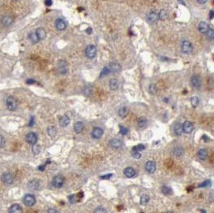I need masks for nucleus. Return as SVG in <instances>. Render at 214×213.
<instances>
[{
  "label": "nucleus",
  "mask_w": 214,
  "mask_h": 213,
  "mask_svg": "<svg viewBox=\"0 0 214 213\" xmlns=\"http://www.w3.org/2000/svg\"><path fill=\"white\" fill-rule=\"evenodd\" d=\"M166 213H173V212H166Z\"/></svg>",
  "instance_id": "obj_56"
},
{
  "label": "nucleus",
  "mask_w": 214,
  "mask_h": 213,
  "mask_svg": "<svg viewBox=\"0 0 214 213\" xmlns=\"http://www.w3.org/2000/svg\"><path fill=\"white\" fill-rule=\"evenodd\" d=\"M97 53V49L94 45H88L85 49L86 56L88 58H93L96 57Z\"/></svg>",
  "instance_id": "obj_2"
},
{
  "label": "nucleus",
  "mask_w": 214,
  "mask_h": 213,
  "mask_svg": "<svg viewBox=\"0 0 214 213\" xmlns=\"http://www.w3.org/2000/svg\"><path fill=\"white\" fill-rule=\"evenodd\" d=\"M112 176V174H107L105 175H102L101 179H108L111 177Z\"/></svg>",
  "instance_id": "obj_48"
},
{
  "label": "nucleus",
  "mask_w": 214,
  "mask_h": 213,
  "mask_svg": "<svg viewBox=\"0 0 214 213\" xmlns=\"http://www.w3.org/2000/svg\"><path fill=\"white\" fill-rule=\"evenodd\" d=\"M119 116L121 117V118H124V117L127 116L128 113H129V109L127 107H122L120 108L119 109Z\"/></svg>",
  "instance_id": "obj_31"
},
{
  "label": "nucleus",
  "mask_w": 214,
  "mask_h": 213,
  "mask_svg": "<svg viewBox=\"0 0 214 213\" xmlns=\"http://www.w3.org/2000/svg\"><path fill=\"white\" fill-rule=\"evenodd\" d=\"M172 154L175 155V156H177V157H180L184 154V150L182 147H176L175 148H173L172 150Z\"/></svg>",
  "instance_id": "obj_28"
},
{
  "label": "nucleus",
  "mask_w": 214,
  "mask_h": 213,
  "mask_svg": "<svg viewBox=\"0 0 214 213\" xmlns=\"http://www.w3.org/2000/svg\"><path fill=\"white\" fill-rule=\"evenodd\" d=\"M162 192L164 195H166V196H168V195H171L172 192V191L171 187H169L168 186H163L162 187Z\"/></svg>",
  "instance_id": "obj_37"
},
{
  "label": "nucleus",
  "mask_w": 214,
  "mask_h": 213,
  "mask_svg": "<svg viewBox=\"0 0 214 213\" xmlns=\"http://www.w3.org/2000/svg\"><path fill=\"white\" fill-rule=\"evenodd\" d=\"M94 213H107V211H106L105 208H102V207H99L96 209L95 210Z\"/></svg>",
  "instance_id": "obj_43"
},
{
  "label": "nucleus",
  "mask_w": 214,
  "mask_h": 213,
  "mask_svg": "<svg viewBox=\"0 0 214 213\" xmlns=\"http://www.w3.org/2000/svg\"><path fill=\"white\" fill-rule=\"evenodd\" d=\"M209 28V25L205 23V22H201L198 26V30L200 32H201L203 34H205Z\"/></svg>",
  "instance_id": "obj_19"
},
{
  "label": "nucleus",
  "mask_w": 214,
  "mask_h": 213,
  "mask_svg": "<svg viewBox=\"0 0 214 213\" xmlns=\"http://www.w3.org/2000/svg\"><path fill=\"white\" fill-rule=\"evenodd\" d=\"M158 19H159V18H158V14H156V12L152 11V12H150V13L148 14V22H150L151 24H154V23H156Z\"/></svg>",
  "instance_id": "obj_21"
},
{
  "label": "nucleus",
  "mask_w": 214,
  "mask_h": 213,
  "mask_svg": "<svg viewBox=\"0 0 214 213\" xmlns=\"http://www.w3.org/2000/svg\"><path fill=\"white\" fill-rule=\"evenodd\" d=\"M13 23V19L10 16H4L1 19V24H3L5 27H8L11 26Z\"/></svg>",
  "instance_id": "obj_18"
},
{
  "label": "nucleus",
  "mask_w": 214,
  "mask_h": 213,
  "mask_svg": "<svg viewBox=\"0 0 214 213\" xmlns=\"http://www.w3.org/2000/svg\"><path fill=\"white\" fill-rule=\"evenodd\" d=\"M214 17V12L213 11H211L210 13H209V18H210V19H213Z\"/></svg>",
  "instance_id": "obj_52"
},
{
  "label": "nucleus",
  "mask_w": 214,
  "mask_h": 213,
  "mask_svg": "<svg viewBox=\"0 0 214 213\" xmlns=\"http://www.w3.org/2000/svg\"><path fill=\"white\" fill-rule=\"evenodd\" d=\"M197 1L200 4H204L205 3H207L208 0H197Z\"/></svg>",
  "instance_id": "obj_53"
},
{
  "label": "nucleus",
  "mask_w": 214,
  "mask_h": 213,
  "mask_svg": "<svg viewBox=\"0 0 214 213\" xmlns=\"http://www.w3.org/2000/svg\"><path fill=\"white\" fill-rule=\"evenodd\" d=\"M39 181L37 179H33L31 180L29 183H28V187L31 190H38L39 188Z\"/></svg>",
  "instance_id": "obj_20"
},
{
  "label": "nucleus",
  "mask_w": 214,
  "mask_h": 213,
  "mask_svg": "<svg viewBox=\"0 0 214 213\" xmlns=\"http://www.w3.org/2000/svg\"><path fill=\"white\" fill-rule=\"evenodd\" d=\"M92 87H91V86H87L84 90H83V92L86 95H87V96H89L92 93Z\"/></svg>",
  "instance_id": "obj_38"
},
{
  "label": "nucleus",
  "mask_w": 214,
  "mask_h": 213,
  "mask_svg": "<svg viewBox=\"0 0 214 213\" xmlns=\"http://www.w3.org/2000/svg\"><path fill=\"white\" fill-rule=\"evenodd\" d=\"M207 35V38L209 39H210V40H212V39H214V30L213 29V28H209V30L207 31V32L205 33Z\"/></svg>",
  "instance_id": "obj_35"
},
{
  "label": "nucleus",
  "mask_w": 214,
  "mask_h": 213,
  "mask_svg": "<svg viewBox=\"0 0 214 213\" xmlns=\"http://www.w3.org/2000/svg\"><path fill=\"white\" fill-rule=\"evenodd\" d=\"M59 73L62 74V75H64V74L67 73V67H66V62H59Z\"/></svg>",
  "instance_id": "obj_29"
},
{
  "label": "nucleus",
  "mask_w": 214,
  "mask_h": 213,
  "mask_svg": "<svg viewBox=\"0 0 214 213\" xmlns=\"http://www.w3.org/2000/svg\"><path fill=\"white\" fill-rule=\"evenodd\" d=\"M108 68L110 71H112V72H118L121 70V66L116 62H112Z\"/></svg>",
  "instance_id": "obj_23"
},
{
  "label": "nucleus",
  "mask_w": 214,
  "mask_h": 213,
  "mask_svg": "<svg viewBox=\"0 0 214 213\" xmlns=\"http://www.w3.org/2000/svg\"><path fill=\"white\" fill-rule=\"evenodd\" d=\"M64 183V177L63 175H58L56 176H55L53 178V180H52V184L56 188H60L62 187Z\"/></svg>",
  "instance_id": "obj_3"
},
{
  "label": "nucleus",
  "mask_w": 214,
  "mask_h": 213,
  "mask_svg": "<svg viewBox=\"0 0 214 213\" xmlns=\"http://www.w3.org/2000/svg\"><path fill=\"white\" fill-rule=\"evenodd\" d=\"M26 140H27V142L28 143L34 145V144L37 143L38 137H37V135L35 133L30 132V133H28L27 136H26Z\"/></svg>",
  "instance_id": "obj_7"
},
{
  "label": "nucleus",
  "mask_w": 214,
  "mask_h": 213,
  "mask_svg": "<svg viewBox=\"0 0 214 213\" xmlns=\"http://www.w3.org/2000/svg\"><path fill=\"white\" fill-rule=\"evenodd\" d=\"M24 202L25 205L28 206V207H31L35 204V198L34 196H32L31 194H27L24 198Z\"/></svg>",
  "instance_id": "obj_6"
},
{
  "label": "nucleus",
  "mask_w": 214,
  "mask_h": 213,
  "mask_svg": "<svg viewBox=\"0 0 214 213\" xmlns=\"http://www.w3.org/2000/svg\"><path fill=\"white\" fill-rule=\"evenodd\" d=\"M109 73H110V70H109L108 67H104V68L102 70L101 73H100V78L105 76L107 75H108Z\"/></svg>",
  "instance_id": "obj_42"
},
{
  "label": "nucleus",
  "mask_w": 214,
  "mask_h": 213,
  "mask_svg": "<svg viewBox=\"0 0 214 213\" xmlns=\"http://www.w3.org/2000/svg\"><path fill=\"white\" fill-rule=\"evenodd\" d=\"M145 169L148 173H154L156 169V163L154 161H148L145 164Z\"/></svg>",
  "instance_id": "obj_9"
},
{
  "label": "nucleus",
  "mask_w": 214,
  "mask_h": 213,
  "mask_svg": "<svg viewBox=\"0 0 214 213\" xmlns=\"http://www.w3.org/2000/svg\"><path fill=\"white\" fill-rule=\"evenodd\" d=\"M44 3L47 7H51V5H52V0H45Z\"/></svg>",
  "instance_id": "obj_49"
},
{
  "label": "nucleus",
  "mask_w": 214,
  "mask_h": 213,
  "mask_svg": "<svg viewBox=\"0 0 214 213\" xmlns=\"http://www.w3.org/2000/svg\"><path fill=\"white\" fill-rule=\"evenodd\" d=\"M104 135V130L101 128H94L92 132V136L93 137L94 139H100L102 136Z\"/></svg>",
  "instance_id": "obj_8"
},
{
  "label": "nucleus",
  "mask_w": 214,
  "mask_h": 213,
  "mask_svg": "<svg viewBox=\"0 0 214 213\" xmlns=\"http://www.w3.org/2000/svg\"><path fill=\"white\" fill-rule=\"evenodd\" d=\"M8 213H23V209L21 206L19 204H13V205L9 208Z\"/></svg>",
  "instance_id": "obj_15"
},
{
  "label": "nucleus",
  "mask_w": 214,
  "mask_h": 213,
  "mask_svg": "<svg viewBox=\"0 0 214 213\" xmlns=\"http://www.w3.org/2000/svg\"><path fill=\"white\" fill-rule=\"evenodd\" d=\"M124 174L128 178H133L136 175V171L133 167H127L124 171Z\"/></svg>",
  "instance_id": "obj_14"
},
{
  "label": "nucleus",
  "mask_w": 214,
  "mask_h": 213,
  "mask_svg": "<svg viewBox=\"0 0 214 213\" xmlns=\"http://www.w3.org/2000/svg\"><path fill=\"white\" fill-rule=\"evenodd\" d=\"M83 128H84V124H83V122H77L75 124L74 130L77 134L81 133L83 132Z\"/></svg>",
  "instance_id": "obj_24"
},
{
  "label": "nucleus",
  "mask_w": 214,
  "mask_h": 213,
  "mask_svg": "<svg viewBox=\"0 0 214 213\" xmlns=\"http://www.w3.org/2000/svg\"><path fill=\"white\" fill-rule=\"evenodd\" d=\"M199 159L201 160H205L208 157V151L206 149H201L197 153Z\"/></svg>",
  "instance_id": "obj_27"
},
{
  "label": "nucleus",
  "mask_w": 214,
  "mask_h": 213,
  "mask_svg": "<svg viewBox=\"0 0 214 213\" xmlns=\"http://www.w3.org/2000/svg\"><path fill=\"white\" fill-rule=\"evenodd\" d=\"M34 124V118L32 117L31 120V122H30V124H29V126H32Z\"/></svg>",
  "instance_id": "obj_55"
},
{
  "label": "nucleus",
  "mask_w": 214,
  "mask_h": 213,
  "mask_svg": "<svg viewBox=\"0 0 214 213\" xmlns=\"http://www.w3.org/2000/svg\"><path fill=\"white\" fill-rule=\"evenodd\" d=\"M190 101H191V104H192V106L193 108L197 107L199 104V102H200V100H199V98L197 96L192 97Z\"/></svg>",
  "instance_id": "obj_36"
},
{
  "label": "nucleus",
  "mask_w": 214,
  "mask_h": 213,
  "mask_svg": "<svg viewBox=\"0 0 214 213\" xmlns=\"http://www.w3.org/2000/svg\"><path fill=\"white\" fill-rule=\"evenodd\" d=\"M145 149V146L143 145V144H139V145H137L136 147H133V150L135 151H139L140 152V151H143Z\"/></svg>",
  "instance_id": "obj_41"
},
{
  "label": "nucleus",
  "mask_w": 214,
  "mask_h": 213,
  "mask_svg": "<svg viewBox=\"0 0 214 213\" xmlns=\"http://www.w3.org/2000/svg\"><path fill=\"white\" fill-rule=\"evenodd\" d=\"M1 179L5 184H11L14 181V176L11 172H4L1 176Z\"/></svg>",
  "instance_id": "obj_4"
},
{
  "label": "nucleus",
  "mask_w": 214,
  "mask_h": 213,
  "mask_svg": "<svg viewBox=\"0 0 214 213\" xmlns=\"http://www.w3.org/2000/svg\"><path fill=\"white\" fill-rule=\"evenodd\" d=\"M28 38H29L30 41L32 43H37L39 41V38H38V36H37L35 32H31L28 35Z\"/></svg>",
  "instance_id": "obj_30"
},
{
  "label": "nucleus",
  "mask_w": 214,
  "mask_h": 213,
  "mask_svg": "<svg viewBox=\"0 0 214 213\" xmlns=\"http://www.w3.org/2000/svg\"><path fill=\"white\" fill-rule=\"evenodd\" d=\"M133 156L135 159H140V157H141V154H140L139 151H135L133 154Z\"/></svg>",
  "instance_id": "obj_46"
},
{
  "label": "nucleus",
  "mask_w": 214,
  "mask_h": 213,
  "mask_svg": "<svg viewBox=\"0 0 214 213\" xmlns=\"http://www.w3.org/2000/svg\"><path fill=\"white\" fill-rule=\"evenodd\" d=\"M182 129H183V132L185 133H191L193 130V125L189 121H185L183 124Z\"/></svg>",
  "instance_id": "obj_13"
},
{
  "label": "nucleus",
  "mask_w": 214,
  "mask_h": 213,
  "mask_svg": "<svg viewBox=\"0 0 214 213\" xmlns=\"http://www.w3.org/2000/svg\"><path fill=\"white\" fill-rule=\"evenodd\" d=\"M35 33H36V35L38 36V38H39V40H42V39H44L46 38V36H47V33H46V31L42 28V27H39L38 28L36 31H35Z\"/></svg>",
  "instance_id": "obj_17"
},
{
  "label": "nucleus",
  "mask_w": 214,
  "mask_h": 213,
  "mask_svg": "<svg viewBox=\"0 0 214 213\" xmlns=\"http://www.w3.org/2000/svg\"><path fill=\"white\" fill-rule=\"evenodd\" d=\"M174 132L176 136H181L182 132H183V129H182V125L180 123H176L174 125Z\"/></svg>",
  "instance_id": "obj_26"
},
{
  "label": "nucleus",
  "mask_w": 214,
  "mask_h": 213,
  "mask_svg": "<svg viewBox=\"0 0 214 213\" xmlns=\"http://www.w3.org/2000/svg\"><path fill=\"white\" fill-rule=\"evenodd\" d=\"M109 87L112 91H116L119 87V83L116 79H112L109 81Z\"/></svg>",
  "instance_id": "obj_22"
},
{
  "label": "nucleus",
  "mask_w": 214,
  "mask_h": 213,
  "mask_svg": "<svg viewBox=\"0 0 214 213\" xmlns=\"http://www.w3.org/2000/svg\"><path fill=\"white\" fill-rule=\"evenodd\" d=\"M128 132H129V129L128 128H124V127H120V133L123 135V136H125V135H127L128 134Z\"/></svg>",
  "instance_id": "obj_44"
},
{
  "label": "nucleus",
  "mask_w": 214,
  "mask_h": 213,
  "mask_svg": "<svg viewBox=\"0 0 214 213\" xmlns=\"http://www.w3.org/2000/svg\"><path fill=\"white\" fill-rule=\"evenodd\" d=\"M109 145H110V147H112L114 149H119V148H120L123 146V143L119 139H113V140L110 141Z\"/></svg>",
  "instance_id": "obj_12"
},
{
  "label": "nucleus",
  "mask_w": 214,
  "mask_h": 213,
  "mask_svg": "<svg viewBox=\"0 0 214 213\" xmlns=\"http://www.w3.org/2000/svg\"><path fill=\"white\" fill-rule=\"evenodd\" d=\"M181 50L184 54H190L192 50V44L188 40H184L181 44Z\"/></svg>",
  "instance_id": "obj_5"
},
{
  "label": "nucleus",
  "mask_w": 214,
  "mask_h": 213,
  "mask_svg": "<svg viewBox=\"0 0 214 213\" xmlns=\"http://www.w3.org/2000/svg\"><path fill=\"white\" fill-rule=\"evenodd\" d=\"M27 83L28 84H33V83H35V81L34 79H27Z\"/></svg>",
  "instance_id": "obj_51"
},
{
  "label": "nucleus",
  "mask_w": 214,
  "mask_h": 213,
  "mask_svg": "<svg viewBox=\"0 0 214 213\" xmlns=\"http://www.w3.org/2000/svg\"><path fill=\"white\" fill-rule=\"evenodd\" d=\"M6 105L9 111L14 112L18 108V101L14 96H8L6 100Z\"/></svg>",
  "instance_id": "obj_1"
},
{
  "label": "nucleus",
  "mask_w": 214,
  "mask_h": 213,
  "mask_svg": "<svg viewBox=\"0 0 214 213\" xmlns=\"http://www.w3.org/2000/svg\"><path fill=\"white\" fill-rule=\"evenodd\" d=\"M92 29L91 27H89V28H87V29L86 30V32H87V34H91V33H92Z\"/></svg>",
  "instance_id": "obj_54"
},
{
  "label": "nucleus",
  "mask_w": 214,
  "mask_h": 213,
  "mask_svg": "<svg viewBox=\"0 0 214 213\" xmlns=\"http://www.w3.org/2000/svg\"><path fill=\"white\" fill-rule=\"evenodd\" d=\"M209 184H210V181L209 180H206V181H205L202 183H201L200 185H199V187H207Z\"/></svg>",
  "instance_id": "obj_47"
},
{
  "label": "nucleus",
  "mask_w": 214,
  "mask_h": 213,
  "mask_svg": "<svg viewBox=\"0 0 214 213\" xmlns=\"http://www.w3.org/2000/svg\"><path fill=\"white\" fill-rule=\"evenodd\" d=\"M70 124V119L69 117L67 116H63L60 118L59 120V125L62 127V128H66Z\"/></svg>",
  "instance_id": "obj_16"
},
{
  "label": "nucleus",
  "mask_w": 214,
  "mask_h": 213,
  "mask_svg": "<svg viewBox=\"0 0 214 213\" xmlns=\"http://www.w3.org/2000/svg\"><path fill=\"white\" fill-rule=\"evenodd\" d=\"M32 151L35 155H38L39 152H40V146L38 145V144H34L33 147H32Z\"/></svg>",
  "instance_id": "obj_39"
},
{
  "label": "nucleus",
  "mask_w": 214,
  "mask_h": 213,
  "mask_svg": "<svg viewBox=\"0 0 214 213\" xmlns=\"http://www.w3.org/2000/svg\"><path fill=\"white\" fill-rule=\"evenodd\" d=\"M137 124L140 128H145L148 125V120L145 117H140L137 121Z\"/></svg>",
  "instance_id": "obj_25"
},
{
  "label": "nucleus",
  "mask_w": 214,
  "mask_h": 213,
  "mask_svg": "<svg viewBox=\"0 0 214 213\" xmlns=\"http://www.w3.org/2000/svg\"><path fill=\"white\" fill-rule=\"evenodd\" d=\"M47 134L49 135V136L54 137L56 135V133H57V130H56V128L54 127V126H50V127L47 128Z\"/></svg>",
  "instance_id": "obj_32"
},
{
  "label": "nucleus",
  "mask_w": 214,
  "mask_h": 213,
  "mask_svg": "<svg viewBox=\"0 0 214 213\" xmlns=\"http://www.w3.org/2000/svg\"><path fill=\"white\" fill-rule=\"evenodd\" d=\"M6 144V140L2 135H0V147H3Z\"/></svg>",
  "instance_id": "obj_45"
},
{
  "label": "nucleus",
  "mask_w": 214,
  "mask_h": 213,
  "mask_svg": "<svg viewBox=\"0 0 214 213\" xmlns=\"http://www.w3.org/2000/svg\"><path fill=\"white\" fill-rule=\"evenodd\" d=\"M150 200V198L147 195H144V196H142L141 198H140V204H142V205H145V204H147L148 202Z\"/></svg>",
  "instance_id": "obj_34"
},
{
  "label": "nucleus",
  "mask_w": 214,
  "mask_h": 213,
  "mask_svg": "<svg viewBox=\"0 0 214 213\" xmlns=\"http://www.w3.org/2000/svg\"><path fill=\"white\" fill-rule=\"evenodd\" d=\"M148 89H149V92L151 94H152V95L156 94V91H157V88H156V87L155 84H150Z\"/></svg>",
  "instance_id": "obj_40"
},
{
  "label": "nucleus",
  "mask_w": 214,
  "mask_h": 213,
  "mask_svg": "<svg viewBox=\"0 0 214 213\" xmlns=\"http://www.w3.org/2000/svg\"><path fill=\"white\" fill-rule=\"evenodd\" d=\"M47 213H59V212L56 209H55V208H50V209L47 211Z\"/></svg>",
  "instance_id": "obj_50"
},
{
  "label": "nucleus",
  "mask_w": 214,
  "mask_h": 213,
  "mask_svg": "<svg viewBox=\"0 0 214 213\" xmlns=\"http://www.w3.org/2000/svg\"><path fill=\"white\" fill-rule=\"evenodd\" d=\"M158 18L160 19V20H165L168 18V12L166 10H160V13L158 15Z\"/></svg>",
  "instance_id": "obj_33"
},
{
  "label": "nucleus",
  "mask_w": 214,
  "mask_h": 213,
  "mask_svg": "<svg viewBox=\"0 0 214 213\" xmlns=\"http://www.w3.org/2000/svg\"><path fill=\"white\" fill-rule=\"evenodd\" d=\"M55 27L57 28L59 31H63L65 30L67 27L66 22L63 19H58L55 21Z\"/></svg>",
  "instance_id": "obj_11"
},
{
  "label": "nucleus",
  "mask_w": 214,
  "mask_h": 213,
  "mask_svg": "<svg viewBox=\"0 0 214 213\" xmlns=\"http://www.w3.org/2000/svg\"><path fill=\"white\" fill-rule=\"evenodd\" d=\"M191 83L193 87L195 88H200L201 86V78L197 76V75H193L192 79H191Z\"/></svg>",
  "instance_id": "obj_10"
}]
</instances>
